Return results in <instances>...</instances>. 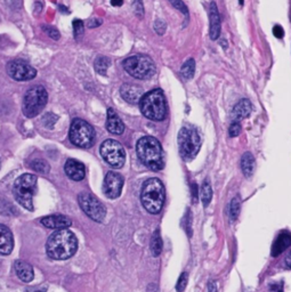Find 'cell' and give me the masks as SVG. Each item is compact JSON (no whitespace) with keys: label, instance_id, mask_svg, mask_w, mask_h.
<instances>
[{"label":"cell","instance_id":"6da1fadb","mask_svg":"<svg viewBox=\"0 0 291 292\" xmlns=\"http://www.w3.org/2000/svg\"><path fill=\"white\" fill-rule=\"evenodd\" d=\"M78 249V240L74 232L59 230L49 236L46 244V251L50 258L65 260L71 258Z\"/></svg>","mask_w":291,"mask_h":292},{"label":"cell","instance_id":"7a4b0ae2","mask_svg":"<svg viewBox=\"0 0 291 292\" xmlns=\"http://www.w3.org/2000/svg\"><path fill=\"white\" fill-rule=\"evenodd\" d=\"M137 157L149 169L158 171L165 166L164 151L159 140L152 136H144L137 141L136 145Z\"/></svg>","mask_w":291,"mask_h":292},{"label":"cell","instance_id":"3957f363","mask_svg":"<svg viewBox=\"0 0 291 292\" xmlns=\"http://www.w3.org/2000/svg\"><path fill=\"white\" fill-rule=\"evenodd\" d=\"M165 186L160 179L150 178L144 183L140 192V201L143 207L150 213H159L165 203Z\"/></svg>","mask_w":291,"mask_h":292},{"label":"cell","instance_id":"277c9868","mask_svg":"<svg viewBox=\"0 0 291 292\" xmlns=\"http://www.w3.org/2000/svg\"><path fill=\"white\" fill-rule=\"evenodd\" d=\"M140 112L145 118L154 121H161L167 117V103L161 89H154L143 95L139 101Z\"/></svg>","mask_w":291,"mask_h":292},{"label":"cell","instance_id":"5b68a950","mask_svg":"<svg viewBox=\"0 0 291 292\" xmlns=\"http://www.w3.org/2000/svg\"><path fill=\"white\" fill-rule=\"evenodd\" d=\"M37 176L24 174L15 180L14 188H13L15 200L30 211L33 210V196L37 192Z\"/></svg>","mask_w":291,"mask_h":292},{"label":"cell","instance_id":"8992f818","mask_svg":"<svg viewBox=\"0 0 291 292\" xmlns=\"http://www.w3.org/2000/svg\"><path fill=\"white\" fill-rule=\"evenodd\" d=\"M178 150L183 160L191 161L198 156L201 148V138L194 127H183L178 132Z\"/></svg>","mask_w":291,"mask_h":292},{"label":"cell","instance_id":"52a82bcc","mask_svg":"<svg viewBox=\"0 0 291 292\" xmlns=\"http://www.w3.org/2000/svg\"><path fill=\"white\" fill-rule=\"evenodd\" d=\"M123 68L128 75L139 80L152 78L156 73V64L147 55H134L123 61Z\"/></svg>","mask_w":291,"mask_h":292},{"label":"cell","instance_id":"ba28073f","mask_svg":"<svg viewBox=\"0 0 291 292\" xmlns=\"http://www.w3.org/2000/svg\"><path fill=\"white\" fill-rule=\"evenodd\" d=\"M95 130L87 121L83 119H75L71 123L70 137L71 143L81 149H89L95 141Z\"/></svg>","mask_w":291,"mask_h":292},{"label":"cell","instance_id":"9c48e42d","mask_svg":"<svg viewBox=\"0 0 291 292\" xmlns=\"http://www.w3.org/2000/svg\"><path fill=\"white\" fill-rule=\"evenodd\" d=\"M48 101V94L42 86H34L25 94L23 100V113L25 117L33 118L45 109Z\"/></svg>","mask_w":291,"mask_h":292},{"label":"cell","instance_id":"30bf717a","mask_svg":"<svg viewBox=\"0 0 291 292\" xmlns=\"http://www.w3.org/2000/svg\"><path fill=\"white\" fill-rule=\"evenodd\" d=\"M101 156L106 163L113 168H121L126 161V152L123 146L114 139H106L103 141L100 149Z\"/></svg>","mask_w":291,"mask_h":292},{"label":"cell","instance_id":"8fae6325","mask_svg":"<svg viewBox=\"0 0 291 292\" xmlns=\"http://www.w3.org/2000/svg\"><path fill=\"white\" fill-rule=\"evenodd\" d=\"M78 201L80 208L84 210V212L89 218H92L93 221L98 223L104 221L106 216V209L96 196H94L91 193L84 192L79 194Z\"/></svg>","mask_w":291,"mask_h":292},{"label":"cell","instance_id":"7c38bea8","mask_svg":"<svg viewBox=\"0 0 291 292\" xmlns=\"http://www.w3.org/2000/svg\"><path fill=\"white\" fill-rule=\"evenodd\" d=\"M7 72L11 78L16 81H28L36 78L37 70L28 62L14 59L7 64Z\"/></svg>","mask_w":291,"mask_h":292},{"label":"cell","instance_id":"4fadbf2b","mask_svg":"<svg viewBox=\"0 0 291 292\" xmlns=\"http://www.w3.org/2000/svg\"><path fill=\"white\" fill-rule=\"evenodd\" d=\"M123 187V178L122 176L114 173V171H110L106 174L104 178V183H103V192L104 194L109 197V199H117L121 194Z\"/></svg>","mask_w":291,"mask_h":292},{"label":"cell","instance_id":"5bb4252c","mask_svg":"<svg viewBox=\"0 0 291 292\" xmlns=\"http://www.w3.org/2000/svg\"><path fill=\"white\" fill-rule=\"evenodd\" d=\"M41 224L50 230H66L71 226V219L63 214H50L41 219Z\"/></svg>","mask_w":291,"mask_h":292},{"label":"cell","instance_id":"9a60e30c","mask_svg":"<svg viewBox=\"0 0 291 292\" xmlns=\"http://www.w3.org/2000/svg\"><path fill=\"white\" fill-rule=\"evenodd\" d=\"M64 170H65L67 177L72 180H76V182H79V180L85 178L86 169L84 163L75 160V159H68L65 162V166H64Z\"/></svg>","mask_w":291,"mask_h":292},{"label":"cell","instance_id":"2e32d148","mask_svg":"<svg viewBox=\"0 0 291 292\" xmlns=\"http://www.w3.org/2000/svg\"><path fill=\"white\" fill-rule=\"evenodd\" d=\"M120 94L126 102L130 103V104H136V103H139L140 98L143 97V89L138 86L125 84L120 88Z\"/></svg>","mask_w":291,"mask_h":292},{"label":"cell","instance_id":"e0dca14e","mask_svg":"<svg viewBox=\"0 0 291 292\" xmlns=\"http://www.w3.org/2000/svg\"><path fill=\"white\" fill-rule=\"evenodd\" d=\"M14 248V239L11 230L7 226L0 224V253L10 255Z\"/></svg>","mask_w":291,"mask_h":292},{"label":"cell","instance_id":"ac0fdd59","mask_svg":"<svg viewBox=\"0 0 291 292\" xmlns=\"http://www.w3.org/2000/svg\"><path fill=\"white\" fill-rule=\"evenodd\" d=\"M106 129L113 135H121L125 131V124L119 115L112 109L108 110V118H106Z\"/></svg>","mask_w":291,"mask_h":292},{"label":"cell","instance_id":"d6986e66","mask_svg":"<svg viewBox=\"0 0 291 292\" xmlns=\"http://www.w3.org/2000/svg\"><path fill=\"white\" fill-rule=\"evenodd\" d=\"M209 20H210V31H209V34H210V38L212 40H216L221 34V17L215 3L210 4V8H209Z\"/></svg>","mask_w":291,"mask_h":292},{"label":"cell","instance_id":"ffe728a7","mask_svg":"<svg viewBox=\"0 0 291 292\" xmlns=\"http://www.w3.org/2000/svg\"><path fill=\"white\" fill-rule=\"evenodd\" d=\"M252 112V104L249 100H241L234 106L232 111V117L234 121H241V120L249 117Z\"/></svg>","mask_w":291,"mask_h":292},{"label":"cell","instance_id":"44dd1931","mask_svg":"<svg viewBox=\"0 0 291 292\" xmlns=\"http://www.w3.org/2000/svg\"><path fill=\"white\" fill-rule=\"evenodd\" d=\"M14 269H15V273L17 274V276H19L23 282L29 283L33 280V277H34L33 268L31 265L27 263V261H23V260L15 261Z\"/></svg>","mask_w":291,"mask_h":292},{"label":"cell","instance_id":"7402d4cb","mask_svg":"<svg viewBox=\"0 0 291 292\" xmlns=\"http://www.w3.org/2000/svg\"><path fill=\"white\" fill-rule=\"evenodd\" d=\"M290 246H291V234L285 233V232L284 233H281L273 243L272 256L273 257L280 256L281 253L284 252Z\"/></svg>","mask_w":291,"mask_h":292},{"label":"cell","instance_id":"603a6c76","mask_svg":"<svg viewBox=\"0 0 291 292\" xmlns=\"http://www.w3.org/2000/svg\"><path fill=\"white\" fill-rule=\"evenodd\" d=\"M255 168H256V161H255L254 156H252L250 152H246L241 159V169H242L243 175H245L247 178L251 177L255 171Z\"/></svg>","mask_w":291,"mask_h":292},{"label":"cell","instance_id":"cb8c5ba5","mask_svg":"<svg viewBox=\"0 0 291 292\" xmlns=\"http://www.w3.org/2000/svg\"><path fill=\"white\" fill-rule=\"evenodd\" d=\"M201 201H202L203 203V207H208L209 203L211 202V199H212V188L210 183H209V180H204L202 186H201Z\"/></svg>","mask_w":291,"mask_h":292},{"label":"cell","instance_id":"d4e9b609","mask_svg":"<svg viewBox=\"0 0 291 292\" xmlns=\"http://www.w3.org/2000/svg\"><path fill=\"white\" fill-rule=\"evenodd\" d=\"M150 246H151L150 249H151L153 257H159L162 251V239L159 230H156V232L153 233L151 244H150Z\"/></svg>","mask_w":291,"mask_h":292},{"label":"cell","instance_id":"484cf974","mask_svg":"<svg viewBox=\"0 0 291 292\" xmlns=\"http://www.w3.org/2000/svg\"><path fill=\"white\" fill-rule=\"evenodd\" d=\"M195 72V61L193 58L187 59V61L183 64L181 68V75L184 79L190 80L193 78Z\"/></svg>","mask_w":291,"mask_h":292},{"label":"cell","instance_id":"4316f807","mask_svg":"<svg viewBox=\"0 0 291 292\" xmlns=\"http://www.w3.org/2000/svg\"><path fill=\"white\" fill-rule=\"evenodd\" d=\"M95 70L97 73H100L102 76H105L106 75V71H108V68L111 65V61L105 56H100L96 58L95 61Z\"/></svg>","mask_w":291,"mask_h":292},{"label":"cell","instance_id":"83f0119b","mask_svg":"<svg viewBox=\"0 0 291 292\" xmlns=\"http://www.w3.org/2000/svg\"><path fill=\"white\" fill-rule=\"evenodd\" d=\"M31 168L37 171V173H40V174H47L49 171V165L48 162L42 160V159H38V160H33L31 162Z\"/></svg>","mask_w":291,"mask_h":292},{"label":"cell","instance_id":"f1b7e54d","mask_svg":"<svg viewBox=\"0 0 291 292\" xmlns=\"http://www.w3.org/2000/svg\"><path fill=\"white\" fill-rule=\"evenodd\" d=\"M240 209H241V202H240V199L237 196L234 197V199L231 201V204H230V218L231 221H237V218L239 217L240 214Z\"/></svg>","mask_w":291,"mask_h":292},{"label":"cell","instance_id":"f546056e","mask_svg":"<svg viewBox=\"0 0 291 292\" xmlns=\"http://www.w3.org/2000/svg\"><path fill=\"white\" fill-rule=\"evenodd\" d=\"M74 25V34L77 40L80 39V37L84 34V22L81 20H75L72 22Z\"/></svg>","mask_w":291,"mask_h":292},{"label":"cell","instance_id":"4dcf8cb0","mask_svg":"<svg viewBox=\"0 0 291 292\" xmlns=\"http://www.w3.org/2000/svg\"><path fill=\"white\" fill-rule=\"evenodd\" d=\"M169 3L171 4V6L176 8L179 12H182V14L185 16V19L188 17V10L185 4H184L182 0H169Z\"/></svg>","mask_w":291,"mask_h":292},{"label":"cell","instance_id":"1f68e13d","mask_svg":"<svg viewBox=\"0 0 291 292\" xmlns=\"http://www.w3.org/2000/svg\"><path fill=\"white\" fill-rule=\"evenodd\" d=\"M184 229H185L188 236H192V212L190 209H187V212L184 217Z\"/></svg>","mask_w":291,"mask_h":292},{"label":"cell","instance_id":"d6a6232c","mask_svg":"<svg viewBox=\"0 0 291 292\" xmlns=\"http://www.w3.org/2000/svg\"><path fill=\"white\" fill-rule=\"evenodd\" d=\"M187 281H188V276L187 273H182L181 276H179L177 284H176V290L177 292H183L185 290V287L187 285Z\"/></svg>","mask_w":291,"mask_h":292},{"label":"cell","instance_id":"836d02e7","mask_svg":"<svg viewBox=\"0 0 291 292\" xmlns=\"http://www.w3.org/2000/svg\"><path fill=\"white\" fill-rule=\"evenodd\" d=\"M229 132L231 137H238L240 135V132H241V124H240V122L239 121L232 122L229 129Z\"/></svg>","mask_w":291,"mask_h":292},{"label":"cell","instance_id":"e575fe53","mask_svg":"<svg viewBox=\"0 0 291 292\" xmlns=\"http://www.w3.org/2000/svg\"><path fill=\"white\" fill-rule=\"evenodd\" d=\"M57 117L56 115H54L53 113H48L46 114V117H44V122H45V126L48 127V128H53L54 124L56 123L57 121Z\"/></svg>","mask_w":291,"mask_h":292},{"label":"cell","instance_id":"d590c367","mask_svg":"<svg viewBox=\"0 0 291 292\" xmlns=\"http://www.w3.org/2000/svg\"><path fill=\"white\" fill-rule=\"evenodd\" d=\"M134 11L137 16L143 17L144 15V7L142 0H134Z\"/></svg>","mask_w":291,"mask_h":292},{"label":"cell","instance_id":"8d00e7d4","mask_svg":"<svg viewBox=\"0 0 291 292\" xmlns=\"http://www.w3.org/2000/svg\"><path fill=\"white\" fill-rule=\"evenodd\" d=\"M44 30L47 32V34L51 38V39H55V40H58L59 39V33H58V30L55 29L53 27H44Z\"/></svg>","mask_w":291,"mask_h":292},{"label":"cell","instance_id":"74e56055","mask_svg":"<svg viewBox=\"0 0 291 292\" xmlns=\"http://www.w3.org/2000/svg\"><path fill=\"white\" fill-rule=\"evenodd\" d=\"M166 23L162 22V21H156V23H154V30H156V32L158 34H164L166 32Z\"/></svg>","mask_w":291,"mask_h":292},{"label":"cell","instance_id":"f35d334b","mask_svg":"<svg viewBox=\"0 0 291 292\" xmlns=\"http://www.w3.org/2000/svg\"><path fill=\"white\" fill-rule=\"evenodd\" d=\"M273 34L276 38H279V39H282L284 36V30L281 27V25H275V27L273 28Z\"/></svg>","mask_w":291,"mask_h":292},{"label":"cell","instance_id":"ab89813d","mask_svg":"<svg viewBox=\"0 0 291 292\" xmlns=\"http://www.w3.org/2000/svg\"><path fill=\"white\" fill-rule=\"evenodd\" d=\"M269 292H283V285L282 283H273L269 286Z\"/></svg>","mask_w":291,"mask_h":292},{"label":"cell","instance_id":"60d3db41","mask_svg":"<svg viewBox=\"0 0 291 292\" xmlns=\"http://www.w3.org/2000/svg\"><path fill=\"white\" fill-rule=\"evenodd\" d=\"M192 200H193V202L198 201V186H196V184H192Z\"/></svg>","mask_w":291,"mask_h":292},{"label":"cell","instance_id":"b9f144b4","mask_svg":"<svg viewBox=\"0 0 291 292\" xmlns=\"http://www.w3.org/2000/svg\"><path fill=\"white\" fill-rule=\"evenodd\" d=\"M284 267L286 269H291V251L288 253V256L284 259Z\"/></svg>","mask_w":291,"mask_h":292},{"label":"cell","instance_id":"7bdbcfd3","mask_svg":"<svg viewBox=\"0 0 291 292\" xmlns=\"http://www.w3.org/2000/svg\"><path fill=\"white\" fill-rule=\"evenodd\" d=\"M208 291L209 292H217V284H216V282H209V284H208Z\"/></svg>","mask_w":291,"mask_h":292},{"label":"cell","instance_id":"ee69618b","mask_svg":"<svg viewBox=\"0 0 291 292\" xmlns=\"http://www.w3.org/2000/svg\"><path fill=\"white\" fill-rule=\"evenodd\" d=\"M101 24H102L101 20H92L91 22H89L88 27L89 28H95V27H98V25H101Z\"/></svg>","mask_w":291,"mask_h":292},{"label":"cell","instance_id":"f6af8a7d","mask_svg":"<svg viewBox=\"0 0 291 292\" xmlns=\"http://www.w3.org/2000/svg\"><path fill=\"white\" fill-rule=\"evenodd\" d=\"M123 4V0H111V5L114 7H120Z\"/></svg>","mask_w":291,"mask_h":292},{"label":"cell","instance_id":"bcb514c9","mask_svg":"<svg viewBox=\"0 0 291 292\" xmlns=\"http://www.w3.org/2000/svg\"><path fill=\"white\" fill-rule=\"evenodd\" d=\"M29 292H46L44 289H31Z\"/></svg>","mask_w":291,"mask_h":292},{"label":"cell","instance_id":"7dc6e473","mask_svg":"<svg viewBox=\"0 0 291 292\" xmlns=\"http://www.w3.org/2000/svg\"><path fill=\"white\" fill-rule=\"evenodd\" d=\"M240 4H241V5H242V4H243V0H240Z\"/></svg>","mask_w":291,"mask_h":292}]
</instances>
